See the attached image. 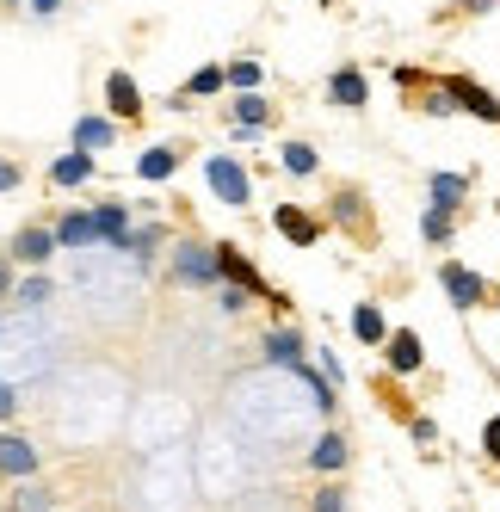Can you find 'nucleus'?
I'll return each mask as SVG.
<instances>
[{"label":"nucleus","mask_w":500,"mask_h":512,"mask_svg":"<svg viewBox=\"0 0 500 512\" xmlns=\"http://www.w3.org/2000/svg\"><path fill=\"white\" fill-rule=\"evenodd\" d=\"M445 93H451V99H457V105H463L470 118H482V124H500V99H494V93H482L476 81L451 75V81H445Z\"/></svg>","instance_id":"nucleus-5"},{"label":"nucleus","mask_w":500,"mask_h":512,"mask_svg":"<svg viewBox=\"0 0 500 512\" xmlns=\"http://www.w3.org/2000/svg\"><path fill=\"white\" fill-rule=\"evenodd\" d=\"M420 235L433 241V247H445V241H451V210H439V204H433V210H426V223H420Z\"/></svg>","instance_id":"nucleus-26"},{"label":"nucleus","mask_w":500,"mask_h":512,"mask_svg":"<svg viewBox=\"0 0 500 512\" xmlns=\"http://www.w3.org/2000/svg\"><path fill=\"white\" fill-rule=\"evenodd\" d=\"M56 7H62V0H31V13H38V19H50Z\"/></svg>","instance_id":"nucleus-35"},{"label":"nucleus","mask_w":500,"mask_h":512,"mask_svg":"<svg viewBox=\"0 0 500 512\" xmlns=\"http://www.w3.org/2000/svg\"><path fill=\"white\" fill-rule=\"evenodd\" d=\"M204 179H210V192H217L223 204H247V198H254V179H247V167L235 155H210Z\"/></svg>","instance_id":"nucleus-2"},{"label":"nucleus","mask_w":500,"mask_h":512,"mask_svg":"<svg viewBox=\"0 0 500 512\" xmlns=\"http://www.w3.org/2000/svg\"><path fill=\"white\" fill-rule=\"evenodd\" d=\"M439 284H445V297H451V309H463L470 315L482 297H488V284L470 272V266H439Z\"/></svg>","instance_id":"nucleus-3"},{"label":"nucleus","mask_w":500,"mask_h":512,"mask_svg":"<svg viewBox=\"0 0 500 512\" xmlns=\"http://www.w3.org/2000/svg\"><path fill=\"white\" fill-rule=\"evenodd\" d=\"M13 414H19V395H13L7 383H0V420H13Z\"/></svg>","instance_id":"nucleus-33"},{"label":"nucleus","mask_w":500,"mask_h":512,"mask_svg":"<svg viewBox=\"0 0 500 512\" xmlns=\"http://www.w3.org/2000/svg\"><path fill=\"white\" fill-rule=\"evenodd\" d=\"M328 99H334V105H346V112H359V105L371 99V87H365L359 68H340V75L328 81Z\"/></svg>","instance_id":"nucleus-12"},{"label":"nucleus","mask_w":500,"mask_h":512,"mask_svg":"<svg viewBox=\"0 0 500 512\" xmlns=\"http://www.w3.org/2000/svg\"><path fill=\"white\" fill-rule=\"evenodd\" d=\"M315 512H346V494H340V488H321V500H315Z\"/></svg>","instance_id":"nucleus-30"},{"label":"nucleus","mask_w":500,"mask_h":512,"mask_svg":"<svg viewBox=\"0 0 500 512\" xmlns=\"http://www.w3.org/2000/svg\"><path fill=\"white\" fill-rule=\"evenodd\" d=\"M56 247H62L56 229H19V235H13V260H19V266H44Z\"/></svg>","instance_id":"nucleus-6"},{"label":"nucleus","mask_w":500,"mask_h":512,"mask_svg":"<svg viewBox=\"0 0 500 512\" xmlns=\"http://www.w3.org/2000/svg\"><path fill=\"white\" fill-rule=\"evenodd\" d=\"M266 358H272V364H284V371H297V364H303V334H291V327L266 334Z\"/></svg>","instance_id":"nucleus-15"},{"label":"nucleus","mask_w":500,"mask_h":512,"mask_svg":"<svg viewBox=\"0 0 500 512\" xmlns=\"http://www.w3.org/2000/svg\"><path fill=\"white\" fill-rule=\"evenodd\" d=\"M142 179H149V186H161V179H173V149H149L142 155V167H136Z\"/></svg>","instance_id":"nucleus-21"},{"label":"nucleus","mask_w":500,"mask_h":512,"mask_svg":"<svg viewBox=\"0 0 500 512\" xmlns=\"http://www.w3.org/2000/svg\"><path fill=\"white\" fill-rule=\"evenodd\" d=\"M223 81H229V68H198V75L186 81V93L192 99H210V93H223Z\"/></svg>","instance_id":"nucleus-24"},{"label":"nucleus","mask_w":500,"mask_h":512,"mask_svg":"<svg viewBox=\"0 0 500 512\" xmlns=\"http://www.w3.org/2000/svg\"><path fill=\"white\" fill-rule=\"evenodd\" d=\"M217 266H223V278H235V290H254V297H272V284H266L254 266H247L235 247H217Z\"/></svg>","instance_id":"nucleus-9"},{"label":"nucleus","mask_w":500,"mask_h":512,"mask_svg":"<svg viewBox=\"0 0 500 512\" xmlns=\"http://www.w3.org/2000/svg\"><path fill=\"white\" fill-rule=\"evenodd\" d=\"M420 364H426L420 334H408V327H402V334H389V371H396V377H414Z\"/></svg>","instance_id":"nucleus-10"},{"label":"nucleus","mask_w":500,"mask_h":512,"mask_svg":"<svg viewBox=\"0 0 500 512\" xmlns=\"http://www.w3.org/2000/svg\"><path fill=\"white\" fill-rule=\"evenodd\" d=\"M278 235L291 241V247H315V241H321V223H315L309 210H297V204H284V210H278Z\"/></svg>","instance_id":"nucleus-7"},{"label":"nucleus","mask_w":500,"mask_h":512,"mask_svg":"<svg viewBox=\"0 0 500 512\" xmlns=\"http://www.w3.org/2000/svg\"><path fill=\"white\" fill-rule=\"evenodd\" d=\"M352 334H359L365 346H389V321H383V309H377V303H359V309H352Z\"/></svg>","instance_id":"nucleus-14"},{"label":"nucleus","mask_w":500,"mask_h":512,"mask_svg":"<svg viewBox=\"0 0 500 512\" xmlns=\"http://www.w3.org/2000/svg\"><path fill=\"white\" fill-rule=\"evenodd\" d=\"M50 179H56V186H87V179H93V155H87V149H68V155L50 167Z\"/></svg>","instance_id":"nucleus-16"},{"label":"nucleus","mask_w":500,"mask_h":512,"mask_svg":"<svg viewBox=\"0 0 500 512\" xmlns=\"http://www.w3.org/2000/svg\"><path fill=\"white\" fill-rule=\"evenodd\" d=\"M155 241H161V229H136V235H130L124 247L136 253V260H149V247H155Z\"/></svg>","instance_id":"nucleus-27"},{"label":"nucleus","mask_w":500,"mask_h":512,"mask_svg":"<svg viewBox=\"0 0 500 512\" xmlns=\"http://www.w3.org/2000/svg\"><path fill=\"white\" fill-rule=\"evenodd\" d=\"M93 216H99V241H112V247L130 241V216H124V204H99Z\"/></svg>","instance_id":"nucleus-18"},{"label":"nucleus","mask_w":500,"mask_h":512,"mask_svg":"<svg viewBox=\"0 0 500 512\" xmlns=\"http://www.w3.org/2000/svg\"><path fill=\"white\" fill-rule=\"evenodd\" d=\"M50 297H56L50 278H25V284H19V309H44Z\"/></svg>","instance_id":"nucleus-25"},{"label":"nucleus","mask_w":500,"mask_h":512,"mask_svg":"<svg viewBox=\"0 0 500 512\" xmlns=\"http://www.w3.org/2000/svg\"><path fill=\"white\" fill-rule=\"evenodd\" d=\"M315 149H309V142H284V173H291V179H315Z\"/></svg>","instance_id":"nucleus-19"},{"label":"nucleus","mask_w":500,"mask_h":512,"mask_svg":"<svg viewBox=\"0 0 500 512\" xmlns=\"http://www.w3.org/2000/svg\"><path fill=\"white\" fill-rule=\"evenodd\" d=\"M7 290H13V266H0V297H7Z\"/></svg>","instance_id":"nucleus-36"},{"label":"nucleus","mask_w":500,"mask_h":512,"mask_svg":"<svg viewBox=\"0 0 500 512\" xmlns=\"http://www.w3.org/2000/svg\"><path fill=\"white\" fill-rule=\"evenodd\" d=\"M309 469H315V475H340V469H346V438H340V432H321L315 445H309Z\"/></svg>","instance_id":"nucleus-11"},{"label":"nucleus","mask_w":500,"mask_h":512,"mask_svg":"<svg viewBox=\"0 0 500 512\" xmlns=\"http://www.w3.org/2000/svg\"><path fill=\"white\" fill-rule=\"evenodd\" d=\"M426 192H433V204H439V210H451L463 192H470V179H463V173H433V186H426Z\"/></svg>","instance_id":"nucleus-20"},{"label":"nucleus","mask_w":500,"mask_h":512,"mask_svg":"<svg viewBox=\"0 0 500 512\" xmlns=\"http://www.w3.org/2000/svg\"><path fill=\"white\" fill-rule=\"evenodd\" d=\"M13 512H44V488H25V494L13 500Z\"/></svg>","instance_id":"nucleus-29"},{"label":"nucleus","mask_w":500,"mask_h":512,"mask_svg":"<svg viewBox=\"0 0 500 512\" xmlns=\"http://www.w3.org/2000/svg\"><path fill=\"white\" fill-rule=\"evenodd\" d=\"M260 81H266L260 62H229V87H235V93H260Z\"/></svg>","instance_id":"nucleus-22"},{"label":"nucleus","mask_w":500,"mask_h":512,"mask_svg":"<svg viewBox=\"0 0 500 512\" xmlns=\"http://www.w3.org/2000/svg\"><path fill=\"white\" fill-rule=\"evenodd\" d=\"M247 297H254V290H223V315H241V309H247Z\"/></svg>","instance_id":"nucleus-31"},{"label":"nucleus","mask_w":500,"mask_h":512,"mask_svg":"<svg viewBox=\"0 0 500 512\" xmlns=\"http://www.w3.org/2000/svg\"><path fill=\"white\" fill-rule=\"evenodd\" d=\"M13 186H19V167H13V161H0V192H13Z\"/></svg>","instance_id":"nucleus-34"},{"label":"nucleus","mask_w":500,"mask_h":512,"mask_svg":"<svg viewBox=\"0 0 500 512\" xmlns=\"http://www.w3.org/2000/svg\"><path fill=\"white\" fill-rule=\"evenodd\" d=\"M112 136H118V124H112V118H75V149H87V155H93V149H105Z\"/></svg>","instance_id":"nucleus-17"},{"label":"nucleus","mask_w":500,"mask_h":512,"mask_svg":"<svg viewBox=\"0 0 500 512\" xmlns=\"http://www.w3.org/2000/svg\"><path fill=\"white\" fill-rule=\"evenodd\" d=\"M173 278L192 284V290H210L223 284V266H217V247H198V241H180L173 247Z\"/></svg>","instance_id":"nucleus-1"},{"label":"nucleus","mask_w":500,"mask_h":512,"mask_svg":"<svg viewBox=\"0 0 500 512\" xmlns=\"http://www.w3.org/2000/svg\"><path fill=\"white\" fill-rule=\"evenodd\" d=\"M482 451H488V457H494V463H500V414H494V420H488V426H482Z\"/></svg>","instance_id":"nucleus-28"},{"label":"nucleus","mask_w":500,"mask_h":512,"mask_svg":"<svg viewBox=\"0 0 500 512\" xmlns=\"http://www.w3.org/2000/svg\"><path fill=\"white\" fill-rule=\"evenodd\" d=\"M334 210H340L346 223H352V216H359V192H340V198H334Z\"/></svg>","instance_id":"nucleus-32"},{"label":"nucleus","mask_w":500,"mask_h":512,"mask_svg":"<svg viewBox=\"0 0 500 512\" xmlns=\"http://www.w3.org/2000/svg\"><path fill=\"white\" fill-rule=\"evenodd\" d=\"M56 241H62V247H87V241H99V216H93V210L62 216V223H56Z\"/></svg>","instance_id":"nucleus-13"},{"label":"nucleus","mask_w":500,"mask_h":512,"mask_svg":"<svg viewBox=\"0 0 500 512\" xmlns=\"http://www.w3.org/2000/svg\"><path fill=\"white\" fill-rule=\"evenodd\" d=\"M235 124H241V130H260V124H266V99H260V93H241V99H235Z\"/></svg>","instance_id":"nucleus-23"},{"label":"nucleus","mask_w":500,"mask_h":512,"mask_svg":"<svg viewBox=\"0 0 500 512\" xmlns=\"http://www.w3.org/2000/svg\"><path fill=\"white\" fill-rule=\"evenodd\" d=\"M105 105H112V118H136L142 112V93H136V81L124 75V68H118V75H105Z\"/></svg>","instance_id":"nucleus-8"},{"label":"nucleus","mask_w":500,"mask_h":512,"mask_svg":"<svg viewBox=\"0 0 500 512\" xmlns=\"http://www.w3.org/2000/svg\"><path fill=\"white\" fill-rule=\"evenodd\" d=\"M13 7H19V0H13Z\"/></svg>","instance_id":"nucleus-37"},{"label":"nucleus","mask_w":500,"mask_h":512,"mask_svg":"<svg viewBox=\"0 0 500 512\" xmlns=\"http://www.w3.org/2000/svg\"><path fill=\"white\" fill-rule=\"evenodd\" d=\"M0 475H19V482H31L38 475V445L19 432H0Z\"/></svg>","instance_id":"nucleus-4"}]
</instances>
